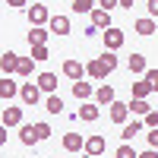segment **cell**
<instances>
[{
  "instance_id": "cell-1",
  "label": "cell",
  "mask_w": 158,
  "mask_h": 158,
  "mask_svg": "<svg viewBox=\"0 0 158 158\" xmlns=\"http://www.w3.org/2000/svg\"><path fill=\"white\" fill-rule=\"evenodd\" d=\"M101 38H104V51H120L123 41H127L123 29H117V25H111L108 32H101Z\"/></svg>"
},
{
  "instance_id": "cell-2",
  "label": "cell",
  "mask_w": 158,
  "mask_h": 158,
  "mask_svg": "<svg viewBox=\"0 0 158 158\" xmlns=\"http://www.w3.org/2000/svg\"><path fill=\"white\" fill-rule=\"evenodd\" d=\"M19 98H22V104L35 108V104L41 101V89H38V82H22L19 85Z\"/></svg>"
},
{
  "instance_id": "cell-3",
  "label": "cell",
  "mask_w": 158,
  "mask_h": 158,
  "mask_svg": "<svg viewBox=\"0 0 158 158\" xmlns=\"http://www.w3.org/2000/svg\"><path fill=\"white\" fill-rule=\"evenodd\" d=\"M51 22V13L44 3H32L29 6V25H38V29H44V25Z\"/></svg>"
},
{
  "instance_id": "cell-4",
  "label": "cell",
  "mask_w": 158,
  "mask_h": 158,
  "mask_svg": "<svg viewBox=\"0 0 158 158\" xmlns=\"http://www.w3.org/2000/svg\"><path fill=\"white\" fill-rule=\"evenodd\" d=\"M48 32L51 35H70V16H51V22H48Z\"/></svg>"
},
{
  "instance_id": "cell-5",
  "label": "cell",
  "mask_w": 158,
  "mask_h": 158,
  "mask_svg": "<svg viewBox=\"0 0 158 158\" xmlns=\"http://www.w3.org/2000/svg\"><path fill=\"white\" fill-rule=\"evenodd\" d=\"M92 29H98V32H108L111 29V13L108 10H92Z\"/></svg>"
},
{
  "instance_id": "cell-6",
  "label": "cell",
  "mask_w": 158,
  "mask_h": 158,
  "mask_svg": "<svg viewBox=\"0 0 158 158\" xmlns=\"http://www.w3.org/2000/svg\"><path fill=\"white\" fill-rule=\"evenodd\" d=\"M82 152H85V155H92V158H101V155H104V136H98V133H95V136H89Z\"/></svg>"
},
{
  "instance_id": "cell-7",
  "label": "cell",
  "mask_w": 158,
  "mask_h": 158,
  "mask_svg": "<svg viewBox=\"0 0 158 158\" xmlns=\"http://www.w3.org/2000/svg\"><path fill=\"white\" fill-rule=\"evenodd\" d=\"M63 76L73 79V82H79V79L85 76V67H82L79 60H63Z\"/></svg>"
},
{
  "instance_id": "cell-8",
  "label": "cell",
  "mask_w": 158,
  "mask_h": 158,
  "mask_svg": "<svg viewBox=\"0 0 158 158\" xmlns=\"http://www.w3.org/2000/svg\"><path fill=\"white\" fill-rule=\"evenodd\" d=\"M35 82H38V89H41V92H48V95H57V76H54V73H38Z\"/></svg>"
},
{
  "instance_id": "cell-9",
  "label": "cell",
  "mask_w": 158,
  "mask_h": 158,
  "mask_svg": "<svg viewBox=\"0 0 158 158\" xmlns=\"http://www.w3.org/2000/svg\"><path fill=\"white\" fill-rule=\"evenodd\" d=\"M0 70H3V76H10V73L19 70V54H16V51H6V54L0 57Z\"/></svg>"
},
{
  "instance_id": "cell-10",
  "label": "cell",
  "mask_w": 158,
  "mask_h": 158,
  "mask_svg": "<svg viewBox=\"0 0 158 158\" xmlns=\"http://www.w3.org/2000/svg\"><path fill=\"white\" fill-rule=\"evenodd\" d=\"M85 73H89L92 79H104L111 70L104 67V60H101V57H95V60H89V63H85Z\"/></svg>"
},
{
  "instance_id": "cell-11",
  "label": "cell",
  "mask_w": 158,
  "mask_h": 158,
  "mask_svg": "<svg viewBox=\"0 0 158 158\" xmlns=\"http://www.w3.org/2000/svg\"><path fill=\"white\" fill-rule=\"evenodd\" d=\"M3 127H22V108L6 104L3 108Z\"/></svg>"
},
{
  "instance_id": "cell-12",
  "label": "cell",
  "mask_w": 158,
  "mask_h": 158,
  "mask_svg": "<svg viewBox=\"0 0 158 158\" xmlns=\"http://www.w3.org/2000/svg\"><path fill=\"white\" fill-rule=\"evenodd\" d=\"M63 149H67V152H82L85 149L82 133H67V136H63Z\"/></svg>"
},
{
  "instance_id": "cell-13",
  "label": "cell",
  "mask_w": 158,
  "mask_h": 158,
  "mask_svg": "<svg viewBox=\"0 0 158 158\" xmlns=\"http://www.w3.org/2000/svg\"><path fill=\"white\" fill-rule=\"evenodd\" d=\"M133 29H136V35H146V38H149V35L158 32V22L146 16V19H136V22H133Z\"/></svg>"
},
{
  "instance_id": "cell-14",
  "label": "cell",
  "mask_w": 158,
  "mask_h": 158,
  "mask_svg": "<svg viewBox=\"0 0 158 158\" xmlns=\"http://www.w3.org/2000/svg\"><path fill=\"white\" fill-rule=\"evenodd\" d=\"M98 104L95 101H82V108H79V120H85V123H92V120H98Z\"/></svg>"
},
{
  "instance_id": "cell-15",
  "label": "cell",
  "mask_w": 158,
  "mask_h": 158,
  "mask_svg": "<svg viewBox=\"0 0 158 158\" xmlns=\"http://www.w3.org/2000/svg\"><path fill=\"white\" fill-rule=\"evenodd\" d=\"M127 117H130V108H127L123 101H114V104H111V120L123 127V123H127Z\"/></svg>"
},
{
  "instance_id": "cell-16",
  "label": "cell",
  "mask_w": 158,
  "mask_h": 158,
  "mask_svg": "<svg viewBox=\"0 0 158 158\" xmlns=\"http://www.w3.org/2000/svg\"><path fill=\"white\" fill-rule=\"evenodd\" d=\"M114 101H117V98H114V89H111V85H101V89L95 92V104H98V108H104V104L111 108Z\"/></svg>"
},
{
  "instance_id": "cell-17",
  "label": "cell",
  "mask_w": 158,
  "mask_h": 158,
  "mask_svg": "<svg viewBox=\"0 0 158 158\" xmlns=\"http://www.w3.org/2000/svg\"><path fill=\"white\" fill-rule=\"evenodd\" d=\"M16 95H19V85L13 82L10 76H3V79H0V98H6V101H10V98H16Z\"/></svg>"
},
{
  "instance_id": "cell-18",
  "label": "cell",
  "mask_w": 158,
  "mask_h": 158,
  "mask_svg": "<svg viewBox=\"0 0 158 158\" xmlns=\"http://www.w3.org/2000/svg\"><path fill=\"white\" fill-rule=\"evenodd\" d=\"M127 67H130V73H133V76H146V57H142V54H133V57H130L127 60Z\"/></svg>"
},
{
  "instance_id": "cell-19",
  "label": "cell",
  "mask_w": 158,
  "mask_h": 158,
  "mask_svg": "<svg viewBox=\"0 0 158 158\" xmlns=\"http://www.w3.org/2000/svg\"><path fill=\"white\" fill-rule=\"evenodd\" d=\"M48 25H44V29H38V25H32V32H29V44L32 48H38V44H48Z\"/></svg>"
},
{
  "instance_id": "cell-20",
  "label": "cell",
  "mask_w": 158,
  "mask_h": 158,
  "mask_svg": "<svg viewBox=\"0 0 158 158\" xmlns=\"http://www.w3.org/2000/svg\"><path fill=\"white\" fill-rule=\"evenodd\" d=\"M142 127H146L142 120H133V123H123V130H120V139H123V142H133V136H136V133H142Z\"/></svg>"
},
{
  "instance_id": "cell-21",
  "label": "cell",
  "mask_w": 158,
  "mask_h": 158,
  "mask_svg": "<svg viewBox=\"0 0 158 158\" xmlns=\"http://www.w3.org/2000/svg\"><path fill=\"white\" fill-rule=\"evenodd\" d=\"M127 108H130V114H136V117H146V114L152 111V104H149L146 98H133V101L127 104Z\"/></svg>"
},
{
  "instance_id": "cell-22",
  "label": "cell",
  "mask_w": 158,
  "mask_h": 158,
  "mask_svg": "<svg viewBox=\"0 0 158 158\" xmlns=\"http://www.w3.org/2000/svg\"><path fill=\"white\" fill-rule=\"evenodd\" d=\"M73 95H76L79 101H89L92 95H95V92H92V82H82V79H79V82H73Z\"/></svg>"
},
{
  "instance_id": "cell-23",
  "label": "cell",
  "mask_w": 158,
  "mask_h": 158,
  "mask_svg": "<svg viewBox=\"0 0 158 158\" xmlns=\"http://www.w3.org/2000/svg\"><path fill=\"white\" fill-rule=\"evenodd\" d=\"M44 111H48V114H63V98H60V95H48Z\"/></svg>"
},
{
  "instance_id": "cell-24",
  "label": "cell",
  "mask_w": 158,
  "mask_h": 158,
  "mask_svg": "<svg viewBox=\"0 0 158 158\" xmlns=\"http://www.w3.org/2000/svg\"><path fill=\"white\" fill-rule=\"evenodd\" d=\"M19 142H22V146H35V142H38V136H35L32 123H25V127L19 130Z\"/></svg>"
},
{
  "instance_id": "cell-25",
  "label": "cell",
  "mask_w": 158,
  "mask_h": 158,
  "mask_svg": "<svg viewBox=\"0 0 158 158\" xmlns=\"http://www.w3.org/2000/svg\"><path fill=\"white\" fill-rule=\"evenodd\" d=\"M130 89H133V98H149L152 95V89H149L146 79H142V82H130Z\"/></svg>"
},
{
  "instance_id": "cell-26",
  "label": "cell",
  "mask_w": 158,
  "mask_h": 158,
  "mask_svg": "<svg viewBox=\"0 0 158 158\" xmlns=\"http://www.w3.org/2000/svg\"><path fill=\"white\" fill-rule=\"evenodd\" d=\"M114 158H139V152L130 146V142H120V146H117V152H114Z\"/></svg>"
},
{
  "instance_id": "cell-27",
  "label": "cell",
  "mask_w": 158,
  "mask_h": 158,
  "mask_svg": "<svg viewBox=\"0 0 158 158\" xmlns=\"http://www.w3.org/2000/svg\"><path fill=\"white\" fill-rule=\"evenodd\" d=\"M92 10H95V0H73V13H79V16L92 13Z\"/></svg>"
},
{
  "instance_id": "cell-28",
  "label": "cell",
  "mask_w": 158,
  "mask_h": 158,
  "mask_svg": "<svg viewBox=\"0 0 158 158\" xmlns=\"http://www.w3.org/2000/svg\"><path fill=\"white\" fill-rule=\"evenodd\" d=\"M32 70H35V60L32 57H19V76H32Z\"/></svg>"
},
{
  "instance_id": "cell-29",
  "label": "cell",
  "mask_w": 158,
  "mask_h": 158,
  "mask_svg": "<svg viewBox=\"0 0 158 158\" xmlns=\"http://www.w3.org/2000/svg\"><path fill=\"white\" fill-rule=\"evenodd\" d=\"M32 130H35V136H38V142H41V139H48L51 136V127L41 120V123H32Z\"/></svg>"
},
{
  "instance_id": "cell-30",
  "label": "cell",
  "mask_w": 158,
  "mask_h": 158,
  "mask_svg": "<svg viewBox=\"0 0 158 158\" xmlns=\"http://www.w3.org/2000/svg\"><path fill=\"white\" fill-rule=\"evenodd\" d=\"M101 60H104V67H108L111 73L117 70V54H114V51H104V54H101Z\"/></svg>"
},
{
  "instance_id": "cell-31",
  "label": "cell",
  "mask_w": 158,
  "mask_h": 158,
  "mask_svg": "<svg viewBox=\"0 0 158 158\" xmlns=\"http://www.w3.org/2000/svg\"><path fill=\"white\" fill-rule=\"evenodd\" d=\"M142 79L149 82V89H152V92H158V70H146V76H142Z\"/></svg>"
},
{
  "instance_id": "cell-32",
  "label": "cell",
  "mask_w": 158,
  "mask_h": 158,
  "mask_svg": "<svg viewBox=\"0 0 158 158\" xmlns=\"http://www.w3.org/2000/svg\"><path fill=\"white\" fill-rule=\"evenodd\" d=\"M32 60L38 63V60H48V44H38V48H32Z\"/></svg>"
},
{
  "instance_id": "cell-33",
  "label": "cell",
  "mask_w": 158,
  "mask_h": 158,
  "mask_svg": "<svg viewBox=\"0 0 158 158\" xmlns=\"http://www.w3.org/2000/svg\"><path fill=\"white\" fill-rule=\"evenodd\" d=\"M142 123H146L149 130H155V127H158V111H149L146 117H142Z\"/></svg>"
},
{
  "instance_id": "cell-34",
  "label": "cell",
  "mask_w": 158,
  "mask_h": 158,
  "mask_svg": "<svg viewBox=\"0 0 158 158\" xmlns=\"http://www.w3.org/2000/svg\"><path fill=\"white\" fill-rule=\"evenodd\" d=\"M146 10H149V19H158V0H149Z\"/></svg>"
},
{
  "instance_id": "cell-35",
  "label": "cell",
  "mask_w": 158,
  "mask_h": 158,
  "mask_svg": "<svg viewBox=\"0 0 158 158\" xmlns=\"http://www.w3.org/2000/svg\"><path fill=\"white\" fill-rule=\"evenodd\" d=\"M149 149H158V127L149 130Z\"/></svg>"
},
{
  "instance_id": "cell-36",
  "label": "cell",
  "mask_w": 158,
  "mask_h": 158,
  "mask_svg": "<svg viewBox=\"0 0 158 158\" xmlns=\"http://www.w3.org/2000/svg\"><path fill=\"white\" fill-rule=\"evenodd\" d=\"M98 3H101V10L111 13V6H120V0H98Z\"/></svg>"
},
{
  "instance_id": "cell-37",
  "label": "cell",
  "mask_w": 158,
  "mask_h": 158,
  "mask_svg": "<svg viewBox=\"0 0 158 158\" xmlns=\"http://www.w3.org/2000/svg\"><path fill=\"white\" fill-rule=\"evenodd\" d=\"M139 158H158V149H146V152H139Z\"/></svg>"
},
{
  "instance_id": "cell-38",
  "label": "cell",
  "mask_w": 158,
  "mask_h": 158,
  "mask_svg": "<svg viewBox=\"0 0 158 158\" xmlns=\"http://www.w3.org/2000/svg\"><path fill=\"white\" fill-rule=\"evenodd\" d=\"M3 142H6V127L0 123V146H3Z\"/></svg>"
},
{
  "instance_id": "cell-39",
  "label": "cell",
  "mask_w": 158,
  "mask_h": 158,
  "mask_svg": "<svg viewBox=\"0 0 158 158\" xmlns=\"http://www.w3.org/2000/svg\"><path fill=\"white\" fill-rule=\"evenodd\" d=\"M6 6H25V0H6Z\"/></svg>"
},
{
  "instance_id": "cell-40",
  "label": "cell",
  "mask_w": 158,
  "mask_h": 158,
  "mask_svg": "<svg viewBox=\"0 0 158 158\" xmlns=\"http://www.w3.org/2000/svg\"><path fill=\"white\" fill-rule=\"evenodd\" d=\"M120 6H127V10H130V6H133V0H120Z\"/></svg>"
},
{
  "instance_id": "cell-41",
  "label": "cell",
  "mask_w": 158,
  "mask_h": 158,
  "mask_svg": "<svg viewBox=\"0 0 158 158\" xmlns=\"http://www.w3.org/2000/svg\"><path fill=\"white\" fill-rule=\"evenodd\" d=\"M79 158H92V155H85V152H82V155H79Z\"/></svg>"
}]
</instances>
